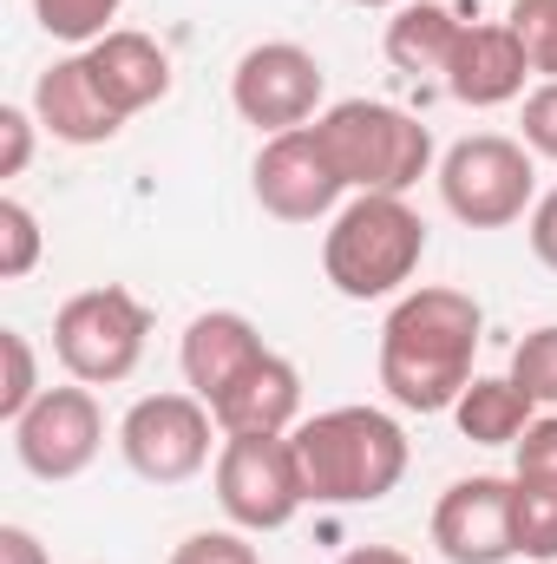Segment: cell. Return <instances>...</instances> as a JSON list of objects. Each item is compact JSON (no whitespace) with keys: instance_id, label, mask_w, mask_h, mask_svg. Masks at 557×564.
<instances>
[{"instance_id":"d6a6232c","label":"cell","mask_w":557,"mask_h":564,"mask_svg":"<svg viewBox=\"0 0 557 564\" xmlns=\"http://www.w3.org/2000/svg\"><path fill=\"white\" fill-rule=\"evenodd\" d=\"M348 7H407V0H348Z\"/></svg>"},{"instance_id":"ac0fdd59","label":"cell","mask_w":557,"mask_h":564,"mask_svg":"<svg viewBox=\"0 0 557 564\" xmlns=\"http://www.w3.org/2000/svg\"><path fill=\"white\" fill-rule=\"evenodd\" d=\"M452 421L472 446H518L525 426L538 421V401L512 375H472V388L452 401Z\"/></svg>"},{"instance_id":"6da1fadb","label":"cell","mask_w":557,"mask_h":564,"mask_svg":"<svg viewBox=\"0 0 557 564\" xmlns=\"http://www.w3.org/2000/svg\"><path fill=\"white\" fill-rule=\"evenodd\" d=\"M485 341V308L452 282L407 289L381 322V388L407 414H452L472 388V361Z\"/></svg>"},{"instance_id":"484cf974","label":"cell","mask_w":557,"mask_h":564,"mask_svg":"<svg viewBox=\"0 0 557 564\" xmlns=\"http://www.w3.org/2000/svg\"><path fill=\"white\" fill-rule=\"evenodd\" d=\"M512 479L557 486V414H538V421L525 426V440L512 446Z\"/></svg>"},{"instance_id":"52a82bcc","label":"cell","mask_w":557,"mask_h":564,"mask_svg":"<svg viewBox=\"0 0 557 564\" xmlns=\"http://www.w3.org/2000/svg\"><path fill=\"white\" fill-rule=\"evenodd\" d=\"M217 506L250 539L295 525V512L308 506V486H302L288 433H223V446H217Z\"/></svg>"},{"instance_id":"2e32d148","label":"cell","mask_w":557,"mask_h":564,"mask_svg":"<svg viewBox=\"0 0 557 564\" xmlns=\"http://www.w3.org/2000/svg\"><path fill=\"white\" fill-rule=\"evenodd\" d=\"M86 59H92V73H99V86H106V99L125 112V119H139L151 112L164 93H171V53L151 40V33H132V26H112L106 40H92L86 46Z\"/></svg>"},{"instance_id":"8992f818","label":"cell","mask_w":557,"mask_h":564,"mask_svg":"<svg viewBox=\"0 0 557 564\" xmlns=\"http://www.w3.org/2000/svg\"><path fill=\"white\" fill-rule=\"evenodd\" d=\"M439 204L466 230H505L538 204V158L525 151V139L472 132L439 158Z\"/></svg>"},{"instance_id":"603a6c76","label":"cell","mask_w":557,"mask_h":564,"mask_svg":"<svg viewBox=\"0 0 557 564\" xmlns=\"http://www.w3.org/2000/svg\"><path fill=\"white\" fill-rule=\"evenodd\" d=\"M0 361H7V381H0V421L13 426L46 388H40V361H33V341L20 328H0Z\"/></svg>"},{"instance_id":"4fadbf2b","label":"cell","mask_w":557,"mask_h":564,"mask_svg":"<svg viewBox=\"0 0 557 564\" xmlns=\"http://www.w3.org/2000/svg\"><path fill=\"white\" fill-rule=\"evenodd\" d=\"M33 119H40V132H53L59 144H79V151L86 144H112L125 132V112L106 99V86H99L86 53H66V59H53L33 79Z\"/></svg>"},{"instance_id":"83f0119b","label":"cell","mask_w":557,"mask_h":564,"mask_svg":"<svg viewBox=\"0 0 557 564\" xmlns=\"http://www.w3.org/2000/svg\"><path fill=\"white\" fill-rule=\"evenodd\" d=\"M518 126H525V151L557 164V79H545V86L525 93V119H518Z\"/></svg>"},{"instance_id":"f1b7e54d","label":"cell","mask_w":557,"mask_h":564,"mask_svg":"<svg viewBox=\"0 0 557 564\" xmlns=\"http://www.w3.org/2000/svg\"><path fill=\"white\" fill-rule=\"evenodd\" d=\"M33 106H0V177H20L33 164Z\"/></svg>"},{"instance_id":"ffe728a7","label":"cell","mask_w":557,"mask_h":564,"mask_svg":"<svg viewBox=\"0 0 557 564\" xmlns=\"http://www.w3.org/2000/svg\"><path fill=\"white\" fill-rule=\"evenodd\" d=\"M119 7L125 0H33V20L53 33V40H66V46H92V40H106L112 33V20H119Z\"/></svg>"},{"instance_id":"4dcf8cb0","label":"cell","mask_w":557,"mask_h":564,"mask_svg":"<svg viewBox=\"0 0 557 564\" xmlns=\"http://www.w3.org/2000/svg\"><path fill=\"white\" fill-rule=\"evenodd\" d=\"M0 564H46V545L26 525H0Z\"/></svg>"},{"instance_id":"30bf717a","label":"cell","mask_w":557,"mask_h":564,"mask_svg":"<svg viewBox=\"0 0 557 564\" xmlns=\"http://www.w3.org/2000/svg\"><path fill=\"white\" fill-rule=\"evenodd\" d=\"M7 433H13V459H20L33 479L66 486V479H79V473L99 459V446H106V414H99L92 388L73 381V388H46Z\"/></svg>"},{"instance_id":"277c9868","label":"cell","mask_w":557,"mask_h":564,"mask_svg":"<svg viewBox=\"0 0 557 564\" xmlns=\"http://www.w3.org/2000/svg\"><path fill=\"white\" fill-rule=\"evenodd\" d=\"M315 139L328 151V164L341 171V184L361 191H387L407 197L419 177L433 171V132L414 112L387 106V99H335L315 119Z\"/></svg>"},{"instance_id":"4316f807","label":"cell","mask_w":557,"mask_h":564,"mask_svg":"<svg viewBox=\"0 0 557 564\" xmlns=\"http://www.w3.org/2000/svg\"><path fill=\"white\" fill-rule=\"evenodd\" d=\"M171 564H263V552L250 545V532H190L177 552H171Z\"/></svg>"},{"instance_id":"5bb4252c","label":"cell","mask_w":557,"mask_h":564,"mask_svg":"<svg viewBox=\"0 0 557 564\" xmlns=\"http://www.w3.org/2000/svg\"><path fill=\"white\" fill-rule=\"evenodd\" d=\"M446 93L472 112H492V106H512L525 99V79H532V59L518 46V33L499 20V26H459L452 40V59H446Z\"/></svg>"},{"instance_id":"7402d4cb","label":"cell","mask_w":557,"mask_h":564,"mask_svg":"<svg viewBox=\"0 0 557 564\" xmlns=\"http://www.w3.org/2000/svg\"><path fill=\"white\" fill-rule=\"evenodd\" d=\"M40 250H46L40 217L20 197H0V282H26L40 270Z\"/></svg>"},{"instance_id":"7c38bea8","label":"cell","mask_w":557,"mask_h":564,"mask_svg":"<svg viewBox=\"0 0 557 564\" xmlns=\"http://www.w3.org/2000/svg\"><path fill=\"white\" fill-rule=\"evenodd\" d=\"M433 545L446 564H512L518 558V499L512 479L472 473L452 479L433 506Z\"/></svg>"},{"instance_id":"5b68a950","label":"cell","mask_w":557,"mask_h":564,"mask_svg":"<svg viewBox=\"0 0 557 564\" xmlns=\"http://www.w3.org/2000/svg\"><path fill=\"white\" fill-rule=\"evenodd\" d=\"M144 341H151V308L125 282H99V289H79L59 302L53 315V355L73 381L86 388H119L132 381L144 361Z\"/></svg>"},{"instance_id":"7a4b0ae2","label":"cell","mask_w":557,"mask_h":564,"mask_svg":"<svg viewBox=\"0 0 557 564\" xmlns=\"http://www.w3.org/2000/svg\"><path fill=\"white\" fill-rule=\"evenodd\" d=\"M308 506H374L407 479V426L387 408H328L288 433Z\"/></svg>"},{"instance_id":"ba28073f","label":"cell","mask_w":557,"mask_h":564,"mask_svg":"<svg viewBox=\"0 0 557 564\" xmlns=\"http://www.w3.org/2000/svg\"><path fill=\"white\" fill-rule=\"evenodd\" d=\"M210 433H223V426L190 388L184 394H144L119 421V453L144 486H184L210 466Z\"/></svg>"},{"instance_id":"cb8c5ba5","label":"cell","mask_w":557,"mask_h":564,"mask_svg":"<svg viewBox=\"0 0 557 564\" xmlns=\"http://www.w3.org/2000/svg\"><path fill=\"white\" fill-rule=\"evenodd\" d=\"M538 408H557V322H545V328H532L518 348H512V368H505Z\"/></svg>"},{"instance_id":"e0dca14e","label":"cell","mask_w":557,"mask_h":564,"mask_svg":"<svg viewBox=\"0 0 557 564\" xmlns=\"http://www.w3.org/2000/svg\"><path fill=\"white\" fill-rule=\"evenodd\" d=\"M210 414H217L223 433H295L302 426V375H295V361L270 348L230 394L210 401Z\"/></svg>"},{"instance_id":"9c48e42d","label":"cell","mask_w":557,"mask_h":564,"mask_svg":"<svg viewBox=\"0 0 557 564\" xmlns=\"http://www.w3.org/2000/svg\"><path fill=\"white\" fill-rule=\"evenodd\" d=\"M321 93H328V73H321V59L308 53V46H295V40H263V46H250L243 59H237V73H230V106H237V119L243 126H256V132H295V126H315L328 106H321Z\"/></svg>"},{"instance_id":"1f68e13d","label":"cell","mask_w":557,"mask_h":564,"mask_svg":"<svg viewBox=\"0 0 557 564\" xmlns=\"http://www.w3.org/2000/svg\"><path fill=\"white\" fill-rule=\"evenodd\" d=\"M335 564H414L401 545H354V552H341Z\"/></svg>"},{"instance_id":"d6986e66","label":"cell","mask_w":557,"mask_h":564,"mask_svg":"<svg viewBox=\"0 0 557 564\" xmlns=\"http://www.w3.org/2000/svg\"><path fill=\"white\" fill-rule=\"evenodd\" d=\"M459 13L452 7H439V0H407V7H394V20H387V59L401 66V73H446V59H452V40H459Z\"/></svg>"},{"instance_id":"8fae6325","label":"cell","mask_w":557,"mask_h":564,"mask_svg":"<svg viewBox=\"0 0 557 564\" xmlns=\"http://www.w3.org/2000/svg\"><path fill=\"white\" fill-rule=\"evenodd\" d=\"M250 191H256V204H263L276 224H321V217H335L341 197H348L341 171L328 164V151L315 139V126H295V132L263 139L256 164H250Z\"/></svg>"},{"instance_id":"44dd1931","label":"cell","mask_w":557,"mask_h":564,"mask_svg":"<svg viewBox=\"0 0 557 564\" xmlns=\"http://www.w3.org/2000/svg\"><path fill=\"white\" fill-rule=\"evenodd\" d=\"M512 499H518V558L557 564V486L512 479Z\"/></svg>"},{"instance_id":"f546056e","label":"cell","mask_w":557,"mask_h":564,"mask_svg":"<svg viewBox=\"0 0 557 564\" xmlns=\"http://www.w3.org/2000/svg\"><path fill=\"white\" fill-rule=\"evenodd\" d=\"M525 237H532V257H538V263L557 276V191H545V197L532 204V217H525Z\"/></svg>"},{"instance_id":"9a60e30c","label":"cell","mask_w":557,"mask_h":564,"mask_svg":"<svg viewBox=\"0 0 557 564\" xmlns=\"http://www.w3.org/2000/svg\"><path fill=\"white\" fill-rule=\"evenodd\" d=\"M270 348H263V335H256V322L250 315H237V308H204L190 328H184V341H177V368H184V388L210 408L217 394H230L256 361H263Z\"/></svg>"},{"instance_id":"d4e9b609","label":"cell","mask_w":557,"mask_h":564,"mask_svg":"<svg viewBox=\"0 0 557 564\" xmlns=\"http://www.w3.org/2000/svg\"><path fill=\"white\" fill-rule=\"evenodd\" d=\"M505 26L518 33L532 73H538V79H557V0H512Z\"/></svg>"},{"instance_id":"3957f363","label":"cell","mask_w":557,"mask_h":564,"mask_svg":"<svg viewBox=\"0 0 557 564\" xmlns=\"http://www.w3.org/2000/svg\"><path fill=\"white\" fill-rule=\"evenodd\" d=\"M419 257H426V224L407 197H387V191L348 197L321 237V270L335 282V295H348V302L401 295L414 282Z\"/></svg>"}]
</instances>
